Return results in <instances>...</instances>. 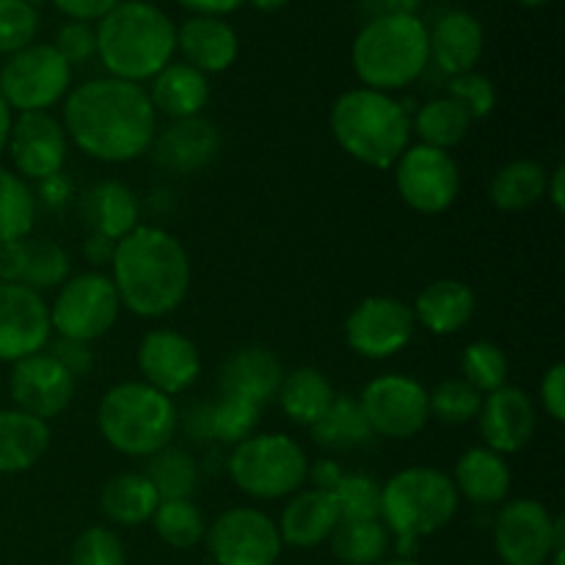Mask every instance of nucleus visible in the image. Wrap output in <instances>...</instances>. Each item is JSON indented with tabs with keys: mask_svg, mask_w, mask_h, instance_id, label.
Masks as SVG:
<instances>
[{
	"mask_svg": "<svg viewBox=\"0 0 565 565\" xmlns=\"http://www.w3.org/2000/svg\"><path fill=\"white\" fill-rule=\"evenodd\" d=\"M61 125L86 158L114 166L143 158L158 136V114L147 86L110 75L70 88Z\"/></svg>",
	"mask_w": 565,
	"mask_h": 565,
	"instance_id": "obj_1",
	"label": "nucleus"
},
{
	"mask_svg": "<svg viewBox=\"0 0 565 565\" xmlns=\"http://www.w3.org/2000/svg\"><path fill=\"white\" fill-rule=\"evenodd\" d=\"M110 281L121 309L143 320L177 312L191 290V257L177 235L163 226L141 224L116 241Z\"/></svg>",
	"mask_w": 565,
	"mask_h": 565,
	"instance_id": "obj_2",
	"label": "nucleus"
},
{
	"mask_svg": "<svg viewBox=\"0 0 565 565\" xmlns=\"http://www.w3.org/2000/svg\"><path fill=\"white\" fill-rule=\"evenodd\" d=\"M97 58L119 81L143 86L177 53V25L149 0H121L97 22Z\"/></svg>",
	"mask_w": 565,
	"mask_h": 565,
	"instance_id": "obj_3",
	"label": "nucleus"
},
{
	"mask_svg": "<svg viewBox=\"0 0 565 565\" xmlns=\"http://www.w3.org/2000/svg\"><path fill=\"white\" fill-rule=\"evenodd\" d=\"M337 147L370 169H392L412 147V114L392 94L373 88H348L329 110Z\"/></svg>",
	"mask_w": 565,
	"mask_h": 565,
	"instance_id": "obj_4",
	"label": "nucleus"
},
{
	"mask_svg": "<svg viewBox=\"0 0 565 565\" xmlns=\"http://www.w3.org/2000/svg\"><path fill=\"white\" fill-rule=\"evenodd\" d=\"M351 64L364 88L403 92L430 64L428 25L412 14L373 17L353 39Z\"/></svg>",
	"mask_w": 565,
	"mask_h": 565,
	"instance_id": "obj_5",
	"label": "nucleus"
},
{
	"mask_svg": "<svg viewBox=\"0 0 565 565\" xmlns=\"http://www.w3.org/2000/svg\"><path fill=\"white\" fill-rule=\"evenodd\" d=\"M458 505L461 497L441 469L408 467L381 483V522L401 557H412L419 541L445 530Z\"/></svg>",
	"mask_w": 565,
	"mask_h": 565,
	"instance_id": "obj_6",
	"label": "nucleus"
},
{
	"mask_svg": "<svg viewBox=\"0 0 565 565\" xmlns=\"http://www.w3.org/2000/svg\"><path fill=\"white\" fill-rule=\"evenodd\" d=\"M97 428L105 445L119 456L149 458L171 445L180 412L169 395L143 381H121L99 401Z\"/></svg>",
	"mask_w": 565,
	"mask_h": 565,
	"instance_id": "obj_7",
	"label": "nucleus"
},
{
	"mask_svg": "<svg viewBox=\"0 0 565 565\" xmlns=\"http://www.w3.org/2000/svg\"><path fill=\"white\" fill-rule=\"evenodd\" d=\"M226 472L235 489L252 500H287L307 483L309 456L287 434H252L235 445Z\"/></svg>",
	"mask_w": 565,
	"mask_h": 565,
	"instance_id": "obj_8",
	"label": "nucleus"
},
{
	"mask_svg": "<svg viewBox=\"0 0 565 565\" xmlns=\"http://www.w3.org/2000/svg\"><path fill=\"white\" fill-rule=\"evenodd\" d=\"M47 307L50 329L61 340L86 342V345L103 340L121 315L119 292L105 270L70 276Z\"/></svg>",
	"mask_w": 565,
	"mask_h": 565,
	"instance_id": "obj_9",
	"label": "nucleus"
},
{
	"mask_svg": "<svg viewBox=\"0 0 565 565\" xmlns=\"http://www.w3.org/2000/svg\"><path fill=\"white\" fill-rule=\"evenodd\" d=\"M72 88V66L47 42L17 50L0 66V97L14 114H42L64 103Z\"/></svg>",
	"mask_w": 565,
	"mask_h": 565,
	"instance_id": "obj_10",
	"label": "nucleus"
},
{
	"mask_svg": "<svg viewBox=\"0 0 565 565\" xmlns=\"http://www.w3.org/2000/svg\"><path fill=\"white\" fill-rule=\"evenodd\" d=\"M491 539L502 565H546L565 550V522L541 500L516 497L502 502Z\"/></svg>",
	"mask_w": 565,
	"mask_h": 565,
	"instance_id": "obj_11",
	"label": "nucleus"
},
{
	"mask_svg": "<svg viewBox=\"0 0 565 565\" xmlns=\"http://www.w3.org/2000/svg\"><path fill=\"white\" fill-rule=\"evenodd\" d=\"M356 401L373 436L381 439H414L430 423L428 390L412 375H379L364 386Z\"/></svg>",
	"mask_w": 565,
	"mask_h": 565,
	"instance_id": "obj_12",
	"label": "nucleus"
},
{
	"mask_svg": "<svg viewBox=\"0 0 565 565\" xmlns=\"http://www.w3.org/2000/svg\"><path fill=\"white\" fill-rule=\"evenodd\" d=\"M204 546L215 565H276L285 552L274 519L252 505L218 513L207 524Z\"/></svg>",
	"mask_w": 565,
	"mask_h": 565,
	"instance_id": "obj_13",
	"label": "nucleus"
},
{
	"mask_svg": "<svg viewBox=\"0 0 565 565\" xmlns=\"http://www.w3.org/2000/svg\"><path fill=\"white\" fill-rule=\"evenodd\" d=\"M392 169L397 196L419 215L447 213L461 193V169L445 149L412 143Z\"/></svg>",
	"mask_w": 565,
	"mask_h": 565,
	"instance_id": "obj_14",
	"label": "nucleus"
},
{
	"mask_svg": "<svg viewBox=\"0 0 565 565\" xmlns=\"http://www.w3.org/2000/svg\"><path fill=\"white\" fill-rule=\"evenodd\" d=\"M417 320L412 303L395 296H370L351 309L345 320V342L356 356L384 362L397 356L414 340Z\"/></svg>",
	"mask_w": 565,
	"mask_h": 565,
	"instance_id": "obj_15",
	"label": "nucleus"
},
{
	"mask_svg": "<svg viewBox=\"0 0 565 565\" xmlns=\"http://www.w3.org/2000/svg\"><path fill=\"white\" fill-rule=\"evenodd\" d=\"M6 154L11 158L14 174L25 182H44L55 174H64L70 158V138L64 125L50 110L42 114H14Z\"/></svg>",
	"mask_w": 565,
	"mask_h": 565,
	"instance_id": "obj_16",
	"label": "nucleus"
},
{
	"mask_svg": "<svg viewBox=\"0 0 565 565\" xmlns=\"http://www.w3.org/2000/svg\"><path fill=\"white\" fill-rule=\"evenodd\" d=\"M50 337V307L42 292L17 281H0V364L47 351Z\"/></svg>",
	"mask_w": 565,
	"mask_h": 565,
	"instance_id": "obj_17",
	"label": "nucleus"
},
{
	"mask_svg": "<svg viewBox=\"0 0 565 565\" xmlns=\"http://www.w3.org/2000/svg\"><path fill=\"white\" fill-rule=\"evenodd\" d=\"M143 384L174 397L191 390L202 375V353L196 342L174 329H152L141 337L136 351Z\"/></svg>",
	"mask_w": 565,
	"mask_h": 565,
	"instance_id": "obj_18",
	"label": "nucleus"
},
{
	"mask_svg": "<svg viewBox=\"0 0 565 565\" xmlns=\"http://www.w3.org/2000/svg\"><path fill=\"white\" fill-rule=\"evenodd\" d=\"M77 379H72L58 359L50 356L47 351L33 353V356L20 359L11 364L9 373V395L14 408L31 414V417L50 419L61 417L70 408L75 397Z\"/></svg>",
	"mask_w": 565,
	"mask_h": 565,
	"instance_id": "obj_19",
	"label": "nucleus"
},
{
	"mask_svg": "<svg viewBox=\"0 0 565 565\" xmlns=\"http://www.w3.org/2000/svg\"><path fill=\"white\" fill-rule=\"evenodd\" d=\"M478 430L483 447L500 452V456H516L533 441L535 406L522 386H500V390L483 395V406L478 414Z\"/></svg>",
	"mask_w": 565,
	"mask_h": 565,
	"instance_id": "obj_20",
	"label": "nucleus"
},
{
	"mask_svg": "<svg viewBox=\"0 0 565 565\" xmlns=\"http://www.w3.org/2000/svg\"><path fill=\"white\" fill-rule=\"evenodd\" d=\"M149 152L154 163L171 174H196L218 158L221 136L213 121L193 116V119L171 121L169 127L158 130Z\"/></svg>",
	"mask_w": 565,
	"mask_h": 565,
	"instance_id": "obj_21",
	"label": "nucleus"
},
{
	"mask_svg": "<svg viewBox=\"0 0 565 565\" xmlns=\"http://www.w3.org/2000/svg\"><path fill=\"white\" fill-rule=\"evenodd\" d=\"M340 522L342 519L334 494L309 486V489H301L292 497H287V505L276 527H279L281 544L285 546L315 550V546L326 544L331 539V533H334Z\"/></svg>",
	"mask_w": 565,
	"mask_h": 565,
	"instance_id": "obj_22",
	"label": "nucleus"
},
{
	"mask_svg": "<svg viewBox=\"0 0 565 565\" xmlns=\"http://www.w3.org/2000/svg\"><path fill=\"white\" fill-rule=\"evenodd\" d=\"M177 50L188 66L202 75H221L241 53V39L224 17H188L177 28Z\"/></svg>",
	"mask_w": 565,
	"mask_h": 565,
	"instance_id": "obj_23",
	"label": "nucleus"
},
{
	"mask_svg": "<svg viewBox=\"0 0 565 565\" xmlns=\"http://www.w3.org/2000/svg\"><path fill=\"white\" fill-rule=\"evenodd\" d=\"M428 39L430 61L450 77L472 72L478 61L483 58V25H480L478 17L463 9L445 11L436 20V25L428 28Z\"/></svg>",
	"mask_w": 565,
	"mask_h": 565,
	"instance_id": "obj_24",
	"label": "nucleus"
},
{
	"mask_svg": "<svg viewBox=\"0 0 565 565\" xmlns=\"http://www.w3.org/2000/svg\"><path fill=\"white\" fill-rule=\"evenodd\" d=\"M412 312L428 334L450 337L472 323L478 315V296L461 279H436L417 292Z\"/></svg>",
	"mask_w": 565,
	"mask_h": 565,
	"instance_id": "obj_25",
	"label": "nucleus"
},
{
	"mask_svg": "<svg viewBox=\"0 0 565 565\" xmlns=\"http://www.w3.org/2000/svg\"><path fill=\"white\" fill-rule=\"evenodd\" d=\"M285 370L279 356L265 345H246L230 353L221 367V395H235L265 406L279 392Z\"/></svg>",
	"mask_w": 565,
	"mask_h": 565,
	"instance_id": "obj_26",
	"label": "nucleus"
},
{
	"mask_svg": "<svg viewBox=\"0 0 565 565\" xmlns=\"http://www.w3.org/2000/svg\"><path fill=\"white\" fill-rule=\"evenodd\" d=\"M154 114L169 121L202 116L210 103V77L188 66L185 61H171L147 86Z\"/></svg>",
	"mask_w": 565,
	"mask_h": 565,
	"instance_id": "obj_27",
	"label": "nucleus"
},
{
	"mask_svg": "<svg viewBox=\"0 0 565 565\" xmlns=\"http://www.w3.org/2000/svg\"><path fill=\"white\" fill-rule=\"evenodd\" d=\"M450 480L458 497L472 505H502L511 497L513 472L500 452L489 447H469L458 456Z\"/></svg>",
	"mask_w": 565,
	"mask_h": 565,
	"instance_id": "obj_28",
	"label": "nucleus"
},
{
	"mask_svg": "<svg viewBox=\"0 0 565 565\" xmlns=\"http://www.w3.org/2000/svg\"><path fill=\"white\" fill-rule=\"evenodd\" d=\"M83 215L92 235L116 243L141 226V199L125 182L103 180L83 196Z\"/></svg>",
	"mask_w": 565,
	"mask_h": 565,
	"instance_id": "obj_29",
	"label": "nucleus"
},
{
	"mask_svg": "<svg viewBox=\"0 0 565 565\" xmlns=\"http://www.w3.org/2000/svg\"><path fill=\"white\" fill-rule=\"evenodd\" d=\"M50 439V423L14 406L0 408V475H20L36 467L47 456Z\"/></svg>",
	"mask_w": 565,
	"mask_h": 565,
	"instance_id": "obj_30",
	"label": "nucleus"
},
{
	"mask_svg": "<svg viewBox=\"0 0 565 565\" xmlns=\"http://www.w3.org/2000/svg\"><path fill=\"white\" fill-rule=\"evenodd\" d=\"M259 412H263V406H257V403L235 395H221V401L202 403L193 412H188V434L199 436V439L237 445L257 430Z\"/></svg>",
	"mask_w": 565,
	"mask_h": 565,
	"instance_id": "obj_31",
	"label": "nucleus"
},
{
	"mask_svg": "<svg viewBox=\"0 0 565 565\" xmlns=\"http://www.w3.org/2000/svg\"><path fill=\"white\" fill-rule=\"evenodd\" d=\"M160 497L143 472H119L99 491V511L116 527H141L152 522Z\"/></svg>",
	"mask_w": 565,
	"mask_h": 565,
	"instance_id": "obj_32",
	"label": "nucleus"
},
{
	"mask_svg": "<svg viewBox=\"0 0 565 565\" xmlns=\"http://www.w3.org/2000/svg\"><path fill=\"white\" fill-rule=\"evenodd\" d=\"M279 408L292 425L312 428L320 417L331 408L337 392L329 375L320 373L318 367H296L285 373L279 392Z\"/></svg>",
	"mask_w": 565,
	"mask_h": 565,
	"instance_id": "obj_33",
	"label": "nucleus"
},
{
	"mask_svg": "<svg viewBox=\"0 0 565 565\" xmlns=\"http://www.w3.org/2000/svg\"><path fill=\"white\" fill-rule=\"evenodd\" d=\"M546 169L539 160L519 158L497 169L489 182V199L502 213H524L544 199Z\"/></svg>",
	"mask_w": 565,
	"mask_h": 565,
	"instance_id": "obj_34",
	"label": "nucleus"
},
{
	"mask_svg": "<svg viewBox=\"0 0 565 565\" xmlns=\"http://www.w3.org/2000/svg\"><path fill=\"white\" fill-rule=\"evenodd\" d=\"M312 439L326 450H359L375 439L356 397L337 395L329 412L312 425Z\"/></svg>",
	"mask_w": 565,
	"mask_h": 565,
	"instance_id": "obj_35",
	"label": "nucleus"
},
{
	"mask_svg": "<svg viewBox=\"0 0 565 565\" xmlns=\"http://www.w3.org/2000/svg\"><path fill=\"white\" fill-rule=\"evenodd\" d=\"M475 121L469 119L467 110L450 97H439L425 103L412 119V132L419 138V143L436 149H456L469 136Z\"/></svg>",
	"mask_w": 565,
	"mask_h": 565,
	"instance_id": "obj_36",
	"label": "nucleus"
},
{
	"mask_svg": "<svg viewBox=\"0 0 565 565\" xmlns=\"http://www.w3.org/2000/svg\"><path fill=\"white\" fill-rule=\"evenodd\" d=\"M331 555L342 565H379L392 550V535L381 519L340 522L329 539Z\"/></svg>",
	"mask_w": 565,
	"mask_h": 565,
	"instance_id": "obj_37",
	"label": "nucleus"
},
{
	"mask_svg": "<svg viewBox=\"0 0 565 565\" xmlns=\"http://www.w3.org/2000/svg\"><path fill=\"white\" fill-rule=\"evenodd\" d=\"M147 478L154 486L160 500H193L202 480L196 458L182 447H163L147 458Z\"/></svg>",
	"mask_w": 565,
	"mask_h": 565,
	"instance_id": "obj_38",
	"label": "nucleus"
},
{
	"mask_svg": "<svg viewBox=\"0 0 565 565\" xmlns=\"http://www.w3.org/2000/svg\"><path fill=\"white\" fill-rule=\"evenodd\" d=\"M39 199L31 182L0 166V243L25 241L36 226Z\"/></svg>",
	"mask_w": 565,
	"mask_h": 565,
	"instance_id": "obj_39",
	"label": "nucleus"
},
{
	"mask_svg": "<svg viewBox=\"0 0 565 565\" xmlns=\"http://www.w3.org/2000/svg\"><path fill=\"white\" fill-rule=\"evenodd\" d=\"M152 527L158 539L171 550H193L204 544L207 519L193 500H160L152 516Z\"/></svg>",
	"mask_w": 565,
	"mask_h": 565,
	"instance_id": "obj_40",
	"label": "nucleus"
},
{
	"mask_svg": "<svg viewBox=\"0 0 565 565\" xmlns=\"http://www.w3.org/2000/svg\"><path fill=\"white\" fill-rule=\"evenodd\" d=\"M70 254L47 237H25V270H22L20 285L31 290H58L70 279Z\"/></svg>",
	"mask_w": 565,
	"mask_h": 565,
	"instance_id": "obj_41",
	"label": "nucleus"
},
{
	"mask_svg": "<svg viewBox=\"0 0 565 565\" xmlns=\"http://www.w3.org/2000/svg\"><path fill=\"white\" fill-rule=\"evenodd\" d=\"M508 373H511V364H508L505 351L497 342L475 340L463 348L461 379L469 386H475L480 395H489V392L505 386Z\"/></svg>",
	"mask_w": 565,
	"mask_h": 565,
	"instance_id": "obj_42",
	"label": "nucleus"
},
{
	"mask_svg": "<svg viewBox=\"0 0 565 565\" xmlns=\"http://www.w3.org/2000/svg\"><path fill=\"white\" fill-rule=\"evenodd\" d=\"M430 397V417L439 419L441 425H469L478 419L483 395L463 379H445L428 390Z\"/></svg>",
	"mask_w": 565,
	"mask_h": 565,
	"instance_id": "obj_43",
	"label": "nucleus"
},
{
	"mask_svg": "<svg viewBox=\"0 0 565 565\" xmlns=\"http://www.w3.org/2000/svg\"><path fill=\"white\" fill-rule=\"evenodd\" d=\"M334 502L340 508L342 522H367L381 519V483L362 472H342L334 486Z\"/></svg>",
	"mask_w": 565,
	"mask_h": 565,
	"instance_id": "obj_44",
	"label": "nucleus"
},
{
	"mask_svg": "<svg viewBox=\"0 0 565 565\" xmlns=\"http://www.w3.org/2000/svg\"><path fill=\"white\" fill-rule=\"evenodd\" d=\"M39 31L36 6L25 0H0V55H14L17 50L33 44Z\"/></svg>",
	"mask_w": 565,
	"mask_h": 565,
	"instance_id": "obj_45",
	"label": "nucleus"
},
{
	"mask_svg": "<svg viewBox=\"0 0 565 565\" xmlns=\"http://www.w3.org/2000/svg\"><path fill=\"white\" fill-rule=\"evenodd\" d=\"M70 565H127V552L110 527H86L70 550Z\"/></svg>",
	"mask_w": 565,
	"mask_h": 565,
	"instance_id": "obj_46",
	"label": "nucleus"
},
{
	"mask_svg": "<svg viewBox=\"0 0 565 565\" xmlns=\"http://www.w3.org/2000/svg\"><path fill=\"white\" fill-rule=\"evenodd\" d=\"M445 97L456 99L463 110L469 114V119L480 121L489 119L497 108V86L491 77L480 75L478 70L463 72V75L450 77L447 83V94Z\"/></svg>",
	"mask_w": 565,
	"mask_h": 565,
	"instance_id": "obj_47",
	"label": "nucleus"
},
{
	"mask_svg": "<svg viewBox=\"0 0 565 565\" xmlns=\"http://www.w3.org/2000/svg\"><path fill=\"white\" fill-rule=\"evenodd\" d=\"M53 47L58 50L61 58L70 66L86 64V61H92L97 55V31H94L92 22L70 20L55 33Z\"/></svg>",
	"mask_w": 565,
	"mask_h": 565,
	"instance_id": "obj_48",
	"label": "nucleus"
},
{
	"mask_svg": "<svg viewBox=\"0 0 565 565\" xmlns=\"http://www.w3.org/2000/svg\"><path fill=\"white\" fill-rule=\"evenodd\" d=\"M541 406L552 423H565V362H555L546 367L544 379L539 384Z\"/></svg>",
	"mask_w": 565,
	"mask_h": 565,
	"instance_id": "obj_49",
	"label": "nucleus"
},
{
	"mask_svg": "<svg viewBox=\"0 0 565 565\" xmlns=\"http://www.w3.org/2000/svg\"><path fill=\"white\" fill-rule=\"evenodd\" d=\"M47 353L53 359H58L61 367L72 375V379H83L94 370V351L92 345L86 342H75V340H55L47 345Z\"/></svg>",
	"mask_w": 565,
	"mask_h": 565,
	"instance_id": "obj_50",
	"label": "nucleus"
},
{
	"mask_svg": "<svg viewBox=\"0 0 565 565\" xmlns=\"http://www.w3.org/2000/svg\"><path fill=\"white\" fill-rule=\"evenodd\" d=\"M55 9L75 22H94L103 20L108 11H114L121 0H53Z\"/></svg>",
	"mask_w": 565,
	"mask_h": 565,
	"instance_id": "obj_51",
	"label": "nucleus"
},
{
	"mask_svg": "<svg viewBox=\"0 0 565 565\" xmlns=\"http://www.w3.org/2000/svg\"><path fill=\"white\" fill-rule=\"evenodd\" d=\"M25 270V241L0 243V281H22Z\"/></svg>",
	"mask_w": 565,
	"mask_h": 565,
	"instance_id": "obj_52",
	"label": "nucleus"
},
{
	"mask_svg": "<svg viewBox=\"0 0 565 565\" xmlns=\"http://www.w3.org/2000/svg\"><path fill=\"white\" fill-rule=\"evenodd\" d=\"M177 3L191 11L193 17H226L235 14L246 0H177Z\"/></svg>",
	"mask_w": 565,
	"mask_h": 565,
	"instance_id": "obj_53",
	"label": "nucleus"
},
{
	"mask_svg": "<svg viewBox=\"0 0 565 565\" xmlns=\"http://www.w3.org/2000/svg\"><path fill=\"white\" fill-rule=\"evenodd\" d=\"M340 478H342V469L337 461H329V458H326V461H318V463L309 461L307 480H312L315 489L334 491V486L340 483Z\"/></svg>",
	"mask_w": 565,
	"mask_h": 565,
	"instance_id": "obj_54",
	"label": "nucleus"
},
{
	"mask_svg": "<svg viewBox=\"0 0 565 565\" xmlns=\"http://www.w3.org/2000/svg\"><path fill=\"white\" fill-rule=\"evenodd\" d=\"M544 199L552 204L557 215L565 213V166L557 163L555 169L546 171V191Z\"/></svg>",
	"mask_w": 565,
	"mask_h": 565,
	"instance_id": "obj_55",
	"label": "nucleus"
},
{
	"mask_svg": "<svg viewBox=\"0 0 565 565\" xmlns=\"http://www.w3.org/2000/svg\"><path fill=\"white\" fill-rule=\"evenodd\" d=\"M36 199H44L50 204H64L70 199V180L64 174H55L50 180L39 182Z\"/></svg>",
	"mask_w": 565,
	"mask_h": 565,
	"instance_id": "obj_56",
	"label": "nucleus"
},
{
	"mask_svg": "<svg viewBox=\"0 0 565 565\" xmlns=\"http://www.w3.org/2000/svg\"><path fill=\"white\" fill-rule=\"evenodd\" d=\"M114 246H116L114 241H105V237L92 235L86 241V248H83V252H86L88 263H92L94 268H99V265H110V257H114Z\"/></svg>",
	"mask_w": 565,
	"mask_h": 565,
	"instance_id": "obj_57",
	"label": "nucleus"
},
{
	"mask_svg": "<svg viewBox=\"0 0 565 565\" xmlns=\"http://www.w3.org/2000/svg\"><path fill=\"white\" fill-rule=\"evenodd\" d=\"M425 0H381L384 11L381 14H412L419 17V9H423Z\"/></svg>",
	"mask_w": 565,
	"mask_h": 565,
	"instance_id": "obj_58",
	"label": "nucleus"
},
{
	"mask_svg": "<svg viewBox=\"0 0 565 565\" xmlns=\"http://www.w3.org/2000/svg\"><path fill=\"white\" fill-rule=\"evenodd\" d=\"M11 125H14V110L6 105V99L0 97V154H6V143H9Z\"/></svg>",
	"mask_w": 565,
	"mask_h": 565,
	"instance_id": "obj_59",
	"label": "nucleus"
},
{
	"mask_svg": "<svg viewBox=\"0 0 565 565\" xmlns=\"http://www.w3.org/2000/svg\"><path fill=\"white\" fill-rule=\"evenodd\" d=\"M248 3H252L257 11H265V14H270V11L285 9V6L290 3V0H248Z\"/></svg>",
	"mask_w": 565,
	"mask_h": 565,
	"instance_id": "obj_60",
	"label": "nucleus"
},
{
	"mask_svg": "<svg viewBox=\"0 0 565 565\" xmlns=\"http://www.w3.org/2000/svg\"><path fill=\"white\" fill-rule=\"evenodd\" d=\"M379 565H425V563H419V561H414V557H386V561H381Z\"/></svg>",
	"mask_w": 565,
	"mask_h": 565,
	"instance_id": "obj_61",
	"label": "nucleus"
},
{
	"mask_svg": "<svg viewBox=\"0 0 565 565\" xmlns=\"http://www.w3.org/2000/svg\"><path fill=\"white\" fill-rule=\"evenodd\" d=\"M519 6H524V9H541V6L552 3V0H516Z\"/></svg>",
	"mask_w": 565,
	"mask_h": 565,
	"instance_id": "obj_62",
	"label": "nucleus"
},
{
	"mask_svg": "<svg viewBox=\"0 0 565 565\" xmlns=\"http://www.w3.org/2000/svg\"><path fill=\"white\" fill-rule=\"evenodd\" d=\"M546 565H565V550H557L555 555H552V561Z\"/></svg>",
	"mask_w": 565,
	"mask_h": 565,
	"instance_id": "obj_63",
	"label": "nucleus"
},
{
	"mask_svg": "<svg viewBox=\"0 0 565 565\" xmlns=\"http://www.w3.org/2000/svg\"><path fill=\"white\" fill-rule=\"evenodd\" d=\"M25 3H31V6H36V3H42V0H25Z\"/></svg>",
	"mask_w": 565,
	"mask_h": 565,
	"instance_id": "obj_64",
	"label": "nucleus"
}]
</instances>
